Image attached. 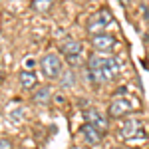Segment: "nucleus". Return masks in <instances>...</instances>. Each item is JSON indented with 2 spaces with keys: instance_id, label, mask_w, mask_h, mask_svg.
Returning <instances> with one entry per match:
<instances>
[{
  "instance_id": "obj_1",
  "label": "nucleus",
  "mask_w": 149,
  "mask_h": 149,
  "mask_svg": "<svg viewBox=\"0 0 149 149\" xmlns=\"http://www.w3.org/2000/svg\"><path fill=\"white\" fill-rule=\"evenodd\" d=\"M88 68H90V74L93 76L95 81H111L117 76V62L107 56H95L93 54L88 60Z\"/></svg>"
},
{
  "instance_id": "obj_2",
  "label": "nucleus",
  "mask_w": 149,
  "mask_h": 149,
  "mask_svg": "<svg viewBox=\"0 0 149 149\" xmlns=\"http://www.w3.org/2000/svg\"><path fill=\"white\" fill-rule=\"evenodd\" d=\"M113 22V16L109 14V10L107 8H102V10L97 12V14H93L92 18H90V22H88V32L93 36H100L103 34V28H107V26H111Z\"/></svg>"
},
{
  "instance_id": "obj_3",
  "label": "nucleus",
  "mask_w": 149,
  "mask_h": 149,
  "mask_svg": "<svg viewBox=\"0 0 149 149\" xmlns=\"http://www.w3.org/2000/svg\"><path fill=\"white\" fill-rule=\"evenodd\" d=\"M40 70L48 80H58L62 74V60L56 54H46L40 60Z\"/></svg>"
},
{
  "instance_id": "obj_4",
  "label": "nucleus",
  "mask_w": 149,
  "mask_h": 149,
  "mask_svg": "<svg viewBox=\"0 0 149 149\" xmlns=\"http://www.w3.org/2000/svg\"><path fill=\"white\" fill-rule=\"evenodd\" d=\"M60 52L68 58L70 64H78V60L81 56V44L74 38H66L60 42Z\"/></svg>"
},
{
  "instance_id": "obj_5",
  "label": "nucleus",
  "mask_w": 149,
  "mask_h": 149,
  "mask_svg": "<svg viewBox=\"0 0 149 149\" xmlns=\"http://www.w3.org/2000/svg\"><path fill=\"white\" fill-rule=\"evenodd\" d=\"M121 135L125 139H139L143 135V123L139 119H125L121 123Z\"/></svg>"
},
{
  "instance_id": "obj_6",
  "label": "nucleus",
  "mask_w": 149,
  "mask_h": 149,
  "mask_svg": "<svg viewBox=\"0 0 149 149\" xmlns=\"http://www.w3.org/2000/svg\"><path fill=\"white\" fill-rule=\"evenodd\" d=\"M131 111V102L127 97H115L113 102L109 103V115L117 119V117H123Z\"/></svg>"
},
{
  "instance_id": "obj_7",
  "label": "nucleus",
  "mask_w": 149,
  "mask_h": 149,
  "mask_svg": "<svg viewBox=\"0 0 149 149\" xmlns=\"http://www.w3.org/2000/svg\"><path fill=\"white\" fill-rule=\"evenodd\" d=\"M84 117H86V123H90V125L97 127L100 131H105L107 129V119L103 117L95 107H90V109H86L84 111Z\"/></svg>"
},
{
  "instance_id": "obj_8",
  "label": "nucleus",
  "mask_w": 149,
  "mask_h": 149,
  "mask_svg": "<svg viewBox=\"0 0 149 149\" xmlns=\"http://www.w3.org/2000/svg\"><path fill=\"white\" fill-rule=\"evenodd\" d=\"M92 44L100 52H109V50L115 48V38L109 34H100V36H93L92 38Z\"/></svg>"
},
{
  "instance_id": "obj_9",
  "label": "nucleus",
  "mask_w": 149,
  "mask_h": 149,
  "mask_svg": "<svg viewBox=\"0 0 149 149\" xmlns=\"http://www.w3.org/2000/svg\"><path fill=\"white\" fill-rule=\"evenodd\" d=\"M102 133L103 131H100L97 127L90 125V123H84V127H81V135H84V139H86L90 145H97V143L102 141Z\"/></svg>"
},
{
  "instance_id": "obj_10",
  "label": "nucleus",
  "mask_w": 149,
  "mask_h": 149,
  "mask_svg": "<svg viewBox=\"0 0 149 149\" xmlns=\"http://www.w3.org/2000/svg\"><path fill=\"white\" fill-rule=\"evenodd\" d=\"M20 84H22L24 90H34L36 86H38V78H36L34 72L24 70V72H20Z\"/></svg>"
},
{
  "instance_id": "obj_11",
  "label": "nucleus",
  "mask_w": 149,
  "mask_h": 149,
  "mask_svg": "<svg viewBox=\"0 0 149 149\" xmlns=\"http://www.w3.org/2000/svg\"><path fill=\"white\" fill-rule=\"evenodd\" d=\"M50 97H52V90H50L48 86L40 88V90L34 93V102L40 103V105H46V103H50Z\"/></svg>"
},
{
  "instance_id": "obj_12",
  "label": "nucleus",
  "mask_w": 149,
  "mask_h": 149,
  "mask_svg": "<svg viewBox=\"0 0 149 149\" xmlns=\"http://www.w3.org/2000/svg\"><path fill=\"white\" fill-rule=\"evenodd\" d=\"M52 4H54V0H34L32 2V10L44 14V12H50Z\"/></svg>"
},
{
  "instance_id": "obj_13",
  "label": "nucleus",
  "mask_w": 149,
  "mask_h": 149,
  "mask_svg": "<svg viewBox=\"0 0 149 149\" xmlns=\"http://www.w3.org/2000/svg\"><path fill=\"white\" fill-rule=\"evenodd\" d=\"M0 149H14L12 147V141L6 137H0Z\"/></svg>"
},
{
  "instance_id": "obj_14",
  "label": "nucleus",
  "mask_w": 149,
  "mask_h": 149,
  "mask_svg": "<svg viewBox=\"0 0 149 149\" xmlns=\"http://www.w3.org/2000/svg\"><path fill=\"white\" fill-rule=\"evenodd\" d=\"M119 4H121V6H127V0H119Z\"/></svg>"
},
{
  "instance_id": "obj_15",
  "label": "nucleus",
  "mask_w": 149,
  "mask_h": 149,
  "mask_svg": "<svg viewBox=\"0 0 149 149\" xmlns=\"http://www.w3.org/2000/svg\"><path fill=\"white\" fill-rule=\"evenodd\" d=\"M113 149H121V147H113Z\"/></svg>"
}]
</instances>
